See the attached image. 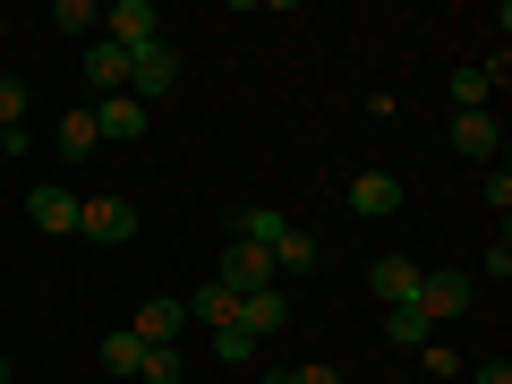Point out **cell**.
Returning <instances> with one entry per match:
<instances>
[{"instance_id": "6da1fadb", "label": "cell", "mask_w": 512, "mask_h": 384, "mask_svg": "<svg viewBox=\"0 0 512 384\" xmlns=\"http://www.w3.org/2000/svg\"><path fill=\"white\" fill-rule=\"evenodd\" d=\"M77 231L94 248H120V239H137V205L128 197H77Z\"/></svg>"}, {"instance_id": "7a4b0ae2", "label": "cell", "mask_w": 512, "mask_h": 384, "mask_svg": "<svg viewBox=\"0 0 512 384\" xmlns=\"http://www.w3.org/2000/svg\"><path fill=\"white\" fill-rule=\"evenodd\" d=\"M103 43H120V52H146V43H163L154 0H111V9H103Z\"/></svg>"}, {"instance_id": "3957f363", "label": "cell", "mask_w": 512, "mask_h": 384, "mask_svg": "<svg viewBox=\"0 0 512 384\" xmlns=\"http://www.w3.org/2000/svg\"><path fill=\"white\" fill-rule=\"evenodd\" d=\"M180 86V52L171 43H146V52H128V103H154V94Z\"/></svg>"}, {"instance_id": "277c9868", "label": "cell", "mask_w": 512, "mask_h": 384, "mask_svg": "<svg viewBox=\"0 0 512 384\" xmlns=\"http://www.w3.org/2000/svg\"><path fill=\"white\" fill-rule=\"evenodd\" d=\"M419 274H427V265H419V256H402V248L376 256V265H367V299H384V308H410V299H419Z\"/></svg>"}, {"instance_id": "5b68a950", "label": "cell", "mask_w": 512, "mask_h": 384, "mask_svg": "<svg viewBox=\"0 0 512 384\" xmlns=\"http://www.w3.org/2000/svg\"><path fill=\"white\" fill-rule=\"evenodd\" d=\"M222 291H239V299H248V291H265V282H274V256H265V248H248V239H222Z\"/></svg>"}, {"instance_id": "8992f818", "label": "cell", "mask_w": 512, "mask_h": 384, "mask_svg": "<svg viewBox=\"0 0 512 384\" xmlns=\"http://www.w3.org/2000/svg\"><path fill=\"white\" fill-rule=\"evenodd\" d=\"M402 197H410V188L393 180V171H359V180H350V214H367V222H393Z\"/></svg>"}, {"instance_id": "52a82bcc", "label": "cell", "mask_w": 512, "mask_h": 384, "mask_svg": "<svg viewBox=\"0 0 512 384\" xmlns=\"http://www.w3.org/2000/svg\"><path fill=\"white\" fill-rule=\"evenodd\" d=\"M128 333H137V342H146V350H171V342H180V333H188V299H146V308H137V325H128Z\"/></svg>"}, {"instance_id": "ba28073f", "label": "cell", "mask_w": 512, "mask_h": 384, "mask_svg": "<svg viewBox=\"0 0 512 384\" xmlns=\"http://www.w3.org/2000/svg\"><path fill=\"white\" fill-rule=\"evenodd\" d=\"M94 137H103V146H137V137H146V103L103 94V103H94Z\"/></svg>"}, {"instance_id": "9c48e42d", "label": "cell", "mask_w": 512, "mask_h": 384, "mask_svg": "<svg viewBox=\"0 0 512 384\" xmlns=\"http://www.w3.org/2000/svg\"><path fill=\"white\" fill-rule=\"evenodd\" d=\"M453 146L470 154V163H504V128H495V111H453Z\"/></svg>"}, {"instance_id": "30bf717a", "label": "cell", "mask_w": 512, "mask_h": 384, "mask_svg": "<svg viewBox=\"0 0 512 384\" xmlns=\"http://www.w3.org/2000/svg\"><path fill=\"white\" fill-rule=\"evenodd\" d=\"M222 231H231V239H248V248H265V256H274L282 239H291V214H274V205H239V214L222 222Z\"/></svg>"}, {"instance_id": "8fae6325", "label": "cell", "mask_w": 512, "mask_h": 384, "mask_svg": "<svg viewBox=\"0 0 512 384\" xmlns=\"http://www.w3.org/2000/svg\"><path fill=\"white\" fill-rule=\"evenodd\" d=\"M419 308H427V325H436V316H470L478 308L470 274H419Z\"/></svg>"}, {"instance_id": "7c38bea8", "label": "cell", "mask_w": 512, "mask_h": 384, "mask_svg": "<svg viewBox=\"0 0 512 384\" xmlns=\"http://www.w3.org/2000/svg\"><path fill=\"white\" fill-rule=\"evenodd\" d=\"M239 325H248L256 342H265V333H282V325H291V291H282V282L248 291V299H239Z\"/></svg>"}, {"instance_id": "4fadbf2b", "label": "cell", "mask_w": 512, "mask_h": 384, "mask_svg": "<svg viewBox=\"0 0 512 384\" xmlns=\"http://www.w3.org/2000/svg\"><path fill=\"white\" fill-rule=\"evenodd\" d=\"M26 222H35V231H77V188L43 180L35 197H26Z\"/></svg>"}, {"instance_id": "5bb4252c", "label": "cell", "mask_w": 512, "mask_h": 384, "mask_svg": "<svg viewBox=\"0 0 512 384\" xmlns=\"http://www.w3.org/2000/svg\"><path fill=\"white\" fill-rule=\"evenodd\" d=\"M188 325H239V291H222V282H205V291H188Z\"/></svg>"}, {"instance_id": "9a60e30c", "label": "cell", "mask_w": 512, "mask_h": 384, "mask_svg": "<svg viewBox=\"0 0 512 384\" xmlns=\"http://www.w3.org/2000/svg\"><path fill=\"white\" fill-rule=\"evenodd\" d=\"M86 77H94L103 94H128V52H120V43H103V35H94V43H86Z\"/></svg>"}, {"instance_id": "2e32d148", "label": "cell", "mask_w": 512, "mask_h": 384, "mask_svg": "<svg viewBox=\"0 0 512 384\" xmlns=\"http://www.w3.org/2000/svg\"><path fill=\"white\" fill-rule=\"evenodd\" d=\"M299 274H316V239H308V231H299V222H291V239H282V248H274V282H282V291H291Z\"/></svg>"}, {"instance_id": "e0dca14e", "label": "cell", "mask_w": 512, "mask_h": 384, "mask_svg": "<svg viewBox=\"0 0 512 384\" xmlns=\"http://www.w3.org/2000/svg\"><path fill=\"white\" fill-rule=\"evenodd\" d=\"M384 342L427 350V308H419V299H410V308H384Z\"/></svg>"}, {"instance_id": "ac0fdd59", "label": "cell", "mask_w": 512, "mask_h": 384, "mask_svg": "<svg viewBox=\"0 0 512 384\" xmlns=\"http://www.w3.org/2000/svg\"><path fill=\"white\" fill-rule=\"evenodd\" d=\"M52 26H60V35H103V9H94V0H52Z\"/></svg>"}, {"instance_id": "d6986e66", "label": "cell", "mask_w": 512, "mask_h": 384, "mask_svg": "<svg viewBox=\"0 0 512 384\" xmlns=\"http://www.w3.org/2000/svg\"><path fill=\"white\" fill-rule=\"evenodd\" d=\"M94 146H103V137H94V111H86V103H77V111H69V120H60V154H69V163H86V154H94Z\"/></svg>"}, {"instance_id": "ffe728a7", "label": "cell", "mask_w": 512, "mask_h": 384, "mask_svg": "<svg viewBox=\"0 0 512 384\" xmlns=\"http://www.w3.org/2000/svg\"><path fill=\"white\" fill-rule=\"evenodd\" d=\"M0 137H26V77L0 69Z\"/></svg>"}, {"instance_id": "44dd1931", "label": "cell", "mask_w": 512, "mask_h": 384, "mask_svg": "<svg viewBox=\"0 0 512 384\" xmlns=\"http://www.w3.org/2000/svg\"><path fill=\"white\" fill-rule=\"evenodd\" d=\"M94 359H103L111 376H137V367H146V342H137V333H111V342L94 350Z\"/></svg>"}, {"instance_id": "7402d4cb", "label": "cell", "mask_w": 512, "mask_h": 384, "mask_svg": "<svg viewBox=\"0 0 512 384\" xmlns=\"http://www.w3.org/2000/svg\"><path fill=\"white\" fill-rule=\"evenodd\" d=\"M487 69H453V111H487Z\"/></svg>"}, {"instance_id": "603a6c76", "label": "cell", "mask_w": 512, "mask_h": 384, "mask_svg": "<svg viewBox=\"0 0 512 384\" xmlns=\"http://www.w3.org/2000/svg\"><path fill=\"white\" fill-rule=\"evenodd\" d=\"M214 350H222L231 367H248V359H256V333H248V325H214Z\"/></svg>"}, {"instance_id": "cb8c5ba5", "label": "cell", "mask_w": 512, "mask_h": 384, "mask_svg": "<svg viewBox=\"0 0 512 384\" xmlns=\"http://www.w3.org/2000/svg\"><path fill=\"white\" fill-rule=\"evenodd\" d=\"M137 376H146V384H180L188 359H180V350H146V367H137Z\"/></svg>"}, {"instance_id": "d4e9b609", "label": "cell", "mask_w": 512, "mask_h": 384, "mask_svg": "<svg viewBox=\"0 0 512 384\" xmlns=\"http://www.w3.org/2000/svg\"><path fill=\"white\" fill-rule=\"evenodd\" d=\"M265 384H342V367H265Z\"/></svg>"}, {"instance_id": "484cf974", "label": "cell", "mask_w": 512, "mask_h": 384, "mask_svg": "<svg viewBox=\"0 0 512 384\" xmlns=\"http://www.w3.org/2000/svg\"><path fill=\"white\" fill-rule=\"evenodd\" d=\"M419 367H427V384H453V376H461V367H470V359H453V350H444V342H427V359H419Z\"/></svg>"}, {"instance_id": "4316f807", "label": "cell", "mask_w": 512, "mask_h": 384, "mask_svg": "<svg viewBox=\"0 0 512 384\" xmlns=\"http://www.w3.org/2000/svg\"><path fill=\"white\" fill-rule=\"evenodd\" d=\"M487 205H495V214H512V171H504V163L487 171Z\"/></svg>"}, {"instance_id": "83f0119b", "label": "cell", "mask_w": 512, "mask_h": 384, "mask_svg": "<svg viewBox=\"0 0 512 384\" xmlns=\"http://www.w3.org/2000/svg\"><path fill=\"white\" fill-rule=\"evenodd\" d=\"M461 384H512V367H504V359H487L478 376H461Z\"/></svg>"}, {"instance_id": "f1b7e54d", "label": "cell", "mask_w": 512, "mask_h": 384, "mask_svg": "<svg viewBox=\"0 0 512 384\" xmlns=\"http://www.w3.org/2000/svg\"><path fill=\"white\" fill-rule=\"evenodd\" d=\"M9 376H18V367H9V359H0V384H9Z\"/></svg>"}, {"instance_id": "f546056e", "label": "cell", "mask_w": 512, "mask_h": 384, "mask_svg": "<svg viewBox=\"0 0 512 384\" xmlns=\"http://www.w3.org/2000/svg\"><path fill=\"white\" fill-rule=\"evenodd\" d=\"M0 43H9V18H0Z\"/></svg>"}, {"instance_id": "4dcf8cb0", "label": "cell", "mask_w": 512, "mask_h": 384, "mask_svg": "<svg viewBox=\"0 0 512 384\" xmlns=\"http://www.w3.org/2000/svg\"><path fill=\"white\" fill-rule=\"evenodd\" d=\"M453 384H461V376H453Z\"/></svg>"}]
</instances>
